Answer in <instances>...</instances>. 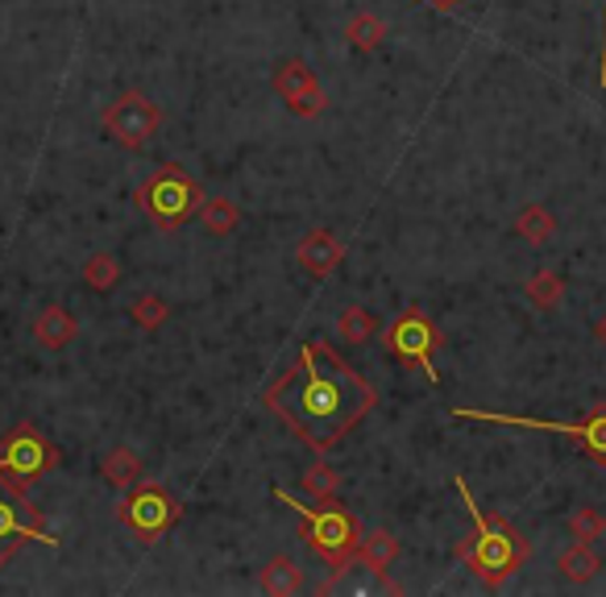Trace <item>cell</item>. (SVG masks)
Returning a JSON list of instances; mask_svg holds the SVG:
<instances>
[{"mask_svg":"<svg viewBox=\"0 0 606 597\" xmlns=\"http://www.w3.org/2000/svg\"><path fill=\"white\" fill-rule=\"evenodd\" d=\"M436 9H457V0H432Z\"/></svg>","mask_w":606,"mask_h":597,"instance_id":"28","label":"cell"},{"mask_svg":"<svg viewBox=\"0 0 606 597\" xmlns=\"http://www.w3.org/2000/svg\"><path fill=\"white\" fill-rule=\"evenodd\" d=\"M462 489V498L469 503V515H474V532L465 535L462 544H457V560H462L482 585H491L498 589L503 581H511L519 568L527 565V556H532V544H527V535L515 527L511 519L503 515H486L478 510V503L469 498V489L465 482H457Z\"/></svg>","mask_w":606,"mask_h":597,"instance_id":"2","label":"cell"},{"mask_svg":"<svg viewBox=\"0 0 606 597\" xmlns=\"http://www.w3.org/2000/svg\"><path fill=\"white\" fill-rule=\"evenodd\" d=\"M515 236H524L527 245H548L557 236V216L544 204H527L519 216H515Z\"/></svg>","mask_w":606,"mask_h":597,"instance_id":"21","label":"cell"},{"mask_svg":"<svg viewBox=\"0 0 606 597\" xmlns=\"http://www.w3.org/2000/svg\"><path fill=\"white\" fill-rule=\"evenodd\" d=\"M26 544L59 548V535L47 532V519H42V510L30 503L26 486L0 477V568L9 565Z\"/></svg>","mask_w":606,"mask_h":597,"instance_id":"5","label":"cell"},{"mask_svg":"<svg viewBox=\"0 0 606 597\" xmlns=\"http://www.w3.org/2000/svg\"><path fill=\"white\" fill-rule=\"evenodd\" d=\"M378 403V391L329 341H307L262 391V407L312 453H333Z\"/></svg>","mask_w":606,"mask_h":597,"instance_id":"1","label":"cell"},{"mask_svg":"<svg viewBox=\"0 0 606 597\" xmlns=\"http://www.w3.org/2000/svg\"><path fill=\"white\" fill-rule=\"evenodd\" d=\"M183 519V503L166 486H138L125 489V503L117 506V523L142 544H159L166 532H175Z\"/></svg>","mask_w":606,"mask_h":597,"instance_id":"6","label":"cell"},{"mask_svg":"<svg viewBox=\"0 0 606 597\" xmlns=\"http://www.w3.org/2000/svg\"><path fill=\"white\" fill-rule=\"evenodd\" d=\"M83 283L92 286V291H100V295H109L112 286L121 283V262L112 253H92L83 262Z\"/></svg>","mask_w":606,"mask_h":597,"instance_id":"24","label":"cell"},{"mask_svg":"<svg viewBox=\"0 0 606 597\" xmlns=\"http://www.w3.org/2000/svg\"><path fill=\"white\" fill-rule=\"evenodd\" d=\"M383 345L395 353V357H403V362L420 365L424 374H428V382H436V365H432V353L441 348V332H436V324L428 320V312H420V307H407V312L391 324V328L383 332Z\"/></svg>","mask_w":606,"mask_h":597,"instance_id":"10","label":"cell"},{"mask_svg":"<svg viewBox=\"0 0 606 597\" xmlns=\"http://www.w3.org/2000/svg\"><path fill=\"white\" fill-rule=\"evenodd\" d=\"M383 38H386V21L378 13H370V9H357V13L345 21V42H350L353 50H362V54L383 47Z\"/></svg>","mask_w":606,"mask_h":597,"instance_id":"19","label":"cell"},{"mask_svg":"<svg viewBox=\"0 0 606 597\" xmlns=\"http://www.w3.org/2000/svg\"><path fill=\"white\" fill-rule=\"evenodd\" d=\"M129 320L145 332H159L162 324L171 320V303H166L162 295H138L133 303H129Z\"/></svg>","mask_w":606,"mask_h":597,"instance_id":"25","label":"cell"},{"mask_svg":"<svg viewBox=\"0 0 606 597\" xmlns=\"http://www.w3.org/2000/svg\"><path fill=\"white\" fill-rule=\"evenodd\" d=\"M603 83H606V54H603Z\"/></svg>","mask_w":606,"mask_h":597,"instance_id":"29","label":"cell"},{"mask_svg":"<svg viewBox=\"0 0 606 597\" xmlns=\"http://www.w3.org/2000/svg\"><path fill=\"white\" fill-rule=\"evenodd\" d=\"M395 560H400V539H395V532H386V527L362 532L353 565H362L366 573H374V577H378V581H383L386 589H395V585L386 581V573H391V565H395Z\"/></svg>","mask_w":606,"mask_h":597,"instance_id":"13","label":"cell"},{"mask_svg":"<svg viewBox=\"0 0 606 597\" xmlns=\"http://www.w3.org/2000/svg\"><path fill=\"white\" fill-rule=\"evenodd\" d=\"M133 204L150 216L154 229L175 233V229H183L188 221H195V212L204 204V191H200V183H195L179 162H162L159 171L133 191Z\"/></svg>","mask_w":606,"mask_h":597,"instance_id":"4","label":"cell"},{"mask_svg":"<svg viewBox=\"0 0 606 597\" xmlns=\"http://www.w3.org/2000/svg\"><path fill=\"white\" fill-rule=\"evenodd\" d=\"M100 473H104V482L117 489H133L138 482H142V456L133 453V448H112V453H104V461H100Z\"/></svg>","mask_w":606,"mask_h":597,"instance_id":"17","label":"cell"},{"mask_svg":"<svg viewBox=\"0 0 606 597\" xmlns=\"http://www.w3.org/2000/svg\"><path fill=\"white\" fill-rule=\"evenodd\" d=\"M453 415H462V419H491V424L541 427V432H560V436H569L574 444H582L590 461L606 465V403H598V407L586 411V419H582V424H557V419H524V415H491V411H465V407H457Z\"/></svg>","mask_w":606,"mask_h":597,"instance_id":"9","label":"cell"},{"mask_svg":"<svg viewBox=\"0 0 606 597\" xmlns=\"http://www.w3.org/2000/svg\"><path fill=\"white\" fill-rule=\"evenodd\" d=\"M594 341H598V345L606 348V315L598 320V324H594Z\"/></svg>","mask_w":606,"mask_h":597,"instance_id":"27","label":"cell"},{"mask_svg":"<svg viewBox=\"0 0 606 597\" xmlns=\"http://www.w3.org/2000/svg\"><path fill=\"white\" fill-rule=\"evenodd\" d=\"M524 295L532 307H541V312H557L560 303H565V279H560L557 270H532V279L524 283Z\"/></svg>","mask_w":606,"mask_h":597,"instance_id":"18","label":"cell"},{"mask_svg":"<svg viewBox=\"0 0 606 597\" xmlns=\"http://www.w3.org/2000/svg\"><path fill=\"white\" fill-rule=\"evenodd\" d=\"M336 332L345 336V345L362 348L374 341V332H378V324H374V315L366 312V307H345V312L336 315Z\"/></svg>","mask_w":606,"mask_h":597,"instance_id":"23","label":"cell"},{"mask_svg":"<svg viewBox=\"0 0 606 597\" xmlns=\"http://www.w3.org/2000/svg\"><path fill=\"white\" fill-rule=\"evenodd\" d=\"M565 527L574 535V544H598L606 535V515L598 506H577L574 515L565 519Z\"/></svg>","mask_w":606,"mask_h":597,"instance_id":"26","label":"cell"},{"mask_svg":"<svg viewBox=\"0 0 606 597\" xmlns=\"http://www.w3.org/2000/svg\"><path fill=\"white\" fill-rule=\"evenodd\" d=\"M257 589L271 597H291L303 589V568L291 560V556H274V560H266L262 565V573H257Z\"/></svg>","mask_w":606,"mask_h":597,"instance_id":"16","label":"cell"},{"mask_svg":"<svg viewBox=\"0 0 606 597\" xmlns=\"http://www.w3.org/2000/svg\"><path fill=\"white\" fill-rule=\"evenodd\" d=\"M271 88L295 117H307V121H312V117H320V112L329 109V95L320 88L316 71L303 63V59H279L271 71Z\"/></svg>","mask_w":606,"mask_h":597,"instance_id":"11","label":"cell"},{"mask_svg":"<svg viewBox=\"0 0 606 597\" xmlns=\"http://www.w3.org/2000/svg\"><path fill=\"white\" fill-rule=\"evenodd\" d=\"M295 262H300L303 274H312V279H329L341 262H345V241L329 229H312V233L300 236V245H295Z\"/></svg>","mask_w":606,"mask_h":597,"instance_id":"12","label":"cell"},{"mask_svg":"<svg viewBox=\"0 0 606 597\" xmlns=\"http://www.w3.org/2000/svg\"><path fill=\"white\" fill-rule=\"evenodd\" d=\"M100 125L121 150H145V145L159 138L162 129V109L145 92H121L112 100Z\"/></svg>","mask_w":606,"mask_h":597,"instance_id":"8","label":"cell"},{"mask_svg":"<svg viewBox=\"0 0 606 597\" xmlns=\"http://www.w3.org/2000/svg\"><path fill=\"white\" fill-rule=\"evenodd\" d=\"M195 216H200V224H204V233H212V236L238 233V224H241V212L229 195H212V200L204 195V204H200Z\"/></svg>","mask_w":606,"mask_h":597,"instance_id":"20","label":"cell"},{"mask_svg":"<svg viewBox=\"0 0 606 597\" xmlns=\"http://www.w3.org/2000/svg\"><path fill=\"white\" fill-rule=\"evenodd\" d=\"M271 494L300 510V519H303V527H300L303 544L316 552L324 565L333 568V577L350 573V568H353V556H357V539H362V523L353 519L345 506H336L333 498H329V503L307 506V503H295V498H291V494H283L279 486H274Z\"/></svg>","mask_w":606,"mask_h":597,"instance_id":"3","label":"cell"},{"mask_svg":"<svg viewBox=\"0 0 606 597\" xmlns=\"http://www.w3.org/2000/svg\"><path fill=\"white\" fill-rule=\"evenodd\" d=\"M75 336H80V324H75V315L67 312L63 303H47L38 312V320H33V341L42 348H50V353L67 348Z\"/></svg>","mask_w":606,"mask_h":597,"instance_id":"14","label":"cell"},{"mask_svg":"<svg viewBox=\"0 0 606 597\" xmlns=\"http://www.w3.org/2000/svg\"><path fill=\"white\" fill-rule=\"evenodd\" d=\"M300 489L312 503H329V498H336V489H341V473H336L333 465L316 461V465H307V469L300 473Z\"/></svg>","mask_w":606,"mask_h":597,"instance_id":"22","label":"cell"},{"mask_svg":"<svg viewBox=\"0 0 606 597\" xmlns=\"http://www.w3.org/2000/svg\"><path fill=\"white\" fill-rule=\"evenodd\" d=\"M54 465H59V448L42 436V427L17 424L13 432L0 441V477H9L17 486L42 482Z\"/></svg>","mask_w":606,"mask_h":597,"instance_id":"7","label":"cell"},{"mask_svg":"<svg viewBox=\"0 0 606 597\" xmlns=\"http://www.w3.org/2000/svg\"><path fill=\"white\" fill-rule=\"evenodd\" d=\"M557 573L569 585H590L598 573H603V556L594 544H569V548L557 556Z\"/></svg>","mask_w":606,"mask_h":597,"instance_id":"15","label":"cell"}]
</instances>
